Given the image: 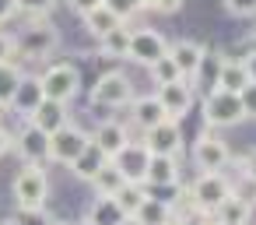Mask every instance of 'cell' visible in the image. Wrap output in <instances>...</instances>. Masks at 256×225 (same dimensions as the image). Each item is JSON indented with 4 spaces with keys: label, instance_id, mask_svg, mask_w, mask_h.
<instances>
[{
    "label": "cell",
    "instance_id": "cell-10",
    "mask_svg": "<svg viewBox=\"0 0 256 225\" xmlns=\"http://www.w3.org/2000/svg\"><path fill=\"white\" fill-rule=\"evenodd\" d=\"M112 165L123 172V179L126 183H134V186H144L148 183V165H151V151L144 148V141H130L116 158H112Z\"/></svg>",
    "mask_w": 256,
    "mask_h": 225
},
{
    "label": "cell",
    "instance_id": "cell-18",
    "mask_svg": "<svg viewBox=\"0 0 256 225\" xmlns=\"http://www.w3.org/2000/svg\"><path fill=\"white\" fill-rule=\"evenodd\" d=\"M70 113H67V106L64 102H53V99H42V106L28 116V123L32 127H39L42 134H56V130H64L70 120H67Z\"/></svg>",
    "mask_w": 256,
    "mask_h": 225
},
{
    "label": "cell",
    "instance_id": "cell-25",
    "mask_svg": "<svg viewBox=\"0 0 256 225\" xmlns=\"http://www.w3.org/2000/svg\"><path fill=\"white\" fill-rule=\"evenodd\" d=\"M130 25H120V29H112L109 36H102L98 39V53L102 57H109V60H123V57H130Z\"/></svg>",
    "mask_w": 256,
    "mask_h": 225
},
{
    "label": "cell",
    "instance_id": "cell-16",
    "mask_svg": "<svg viewBox=\"0 0 256 225\" xmlns=\"http://www.w3.org/2000/svg\"><path fill=\"white\" fill-rule=\"evenodd\" d=\"M130 120H134V127H140V130L148 134L151 127H158V123L168 120V116H165L158 95H134V102H130Z\"/></svg>",
    "mask_w": 256,
    "mask_h": 225
},
{
    "label": "cell",
    "instance_id": "cell-3",
    "mask_svg": "<svg viewBox=\"0 0 256 225\" xmlns=\"http://www.w3.org/2000/svg\"><path fill=\"white\" fill-rule=\"evenodd\" d=\"M232 179L224 176V172H200L196 179H193V186H190V204L200 211V214H210L224 197H232Z\"/></svg>",
    "mask_w": 256,
    "mask_h": 225
},
{
    "label": "cell",
    "instance_id": "cell-27",
    "mask_svg": "<svg viewBox=\"0 0 256 225\" xmlns=\"http://www.w3.org/2000/svg\"><path fill=\"white\" fill-rule=\"evenodd\" d=\"M92 186H95V197H116V193L126 186V179H123V172L109 162L106 169H98V176L92 179Z\"/></svg>",
    "mask_w": 256,
    "mask_h": 225
},
{
    "label": "cell",
    "instance_id": "cell-41",
    "mask_svg": "<svg viewBox=\"0 0 256 225\" xmlns=\"http://www.w3.org/2000/svg\"><path fill=\"white\" fill-rule=\"evenodd\" d=\"M14 11H18L14 0H0V25H4L8 18H14Z\"/></svg>",
    "mask_w": 256,
    "mask_h": 225
},
{
    "label": "cell",
    "instance_id": "cell-35",
    "mask_svg": "<svg viewBox=\"0 0 256 225\" xmlns=\"http://www.w3.org/2000/svg\"><path fill=\"white\" fill-rule=\"evenodd\" d=\"M238 102H242V109H246V120H256V85H252V81L238 92Z\"/></svg>",
    "mask_w": 256,
    "mask_h": 225
},
{
    "label": "cell",
    "instance_id": "cell-39",
    "mask_svg": "<svg viewBox=\"0 0 256 225\" xmlns=\"http://www.w3.org/2000/svg\"><path fill=\"white\" fill-rule=\"evenodd\" d=\"M186 4V0H154V8L151 11H162V15H176L179 8Z\"/></svg>",
    "mask_w": 256,
    "mask_h": 225
},
{
    "label": "cell",
    "instance_id": "cell-42",
    "mask_svg": "<svg viewBox=\"0 0 256 225\" xmlns=\"http://www.w3.org/2000/svg\"><path fill=\"white\" fill-rule=\"evenodd\" d=\"M242 64H246V74H249V81L256 85V53H246V57H242Z\"/></svg>",
    "mask_w": 256,
    "mask_h": 225
},
{
    "label": "cell",
    "instance_id": "cell-47",
    "mask_svg": "<svg viewBox=\"0 0 256 225\" xmlns=\"http://www.w3.org/2000/svg\"><path fill=\"white\" fill-rule=\"evenodd\" d=\"M53 225H67V221H53Z\"/></svg>",
    "mask_w": 256,
    "mask_h": 225
},
{
    "label": "cell",
    "instance_id": "cell-14",
    "mask_svg": "<svg viewBox=\"0 0 256 225\" xmlns=\"http://www.w3.org/2000/svg\"><path fill=\"white\" fill-rule=\"evenodd\" d=\"M168 57L176 60V67H179L182 81H193V74H196L200 60L207 57V46H204V43H196V39H179V43H172V46H168Z\"/></svg>",
    "mask_w": 256,
    "mask_h": 225
},
{
    "label": "cell",
    "instance_id": "cell-37",
    "mask_svg": "<svg viewBox=\"0 0 256 225\" xmlns=\"http://www.w3.org/2000/svg\"><path fill=\"white\" fill-rule=\"evenodd\" d=\"M18 221H22V225H53V218H50L46 211H22Z\"/></svg>",
    "mask_w": 256,
    "mask_h": 225
},
{
    "label": "cell",
    "instance_id": "cell-8",
    "mask_svg": "<svg viewBox=\"0 0 256 225\" xmlns=\"http://www.w3.org/2000/svg\"><path fill=\"white\" fill-rule=\"evenodd\" d=\"M168 53V39L154 29H134L130 32V60L140 67H151L154 60H162Z\"/></svg>",
    "mask_w": 256,
    "mask_h": 225
},
{
    "label": "cell",
    "instance_id": "cell-6",
    "mask_svg": "<svg viewBox=\"0 0 256 225\" xmlns=\"http://www.w3.org/2000/svg\"><path fill=\"white\" fill-rule=\"evenodd\" d=\"M204 120H207V127H235L246 120V109H242L235 92L218 88V92L204 95Z\"/></svg>",
    "mask_w": 256,
    "mask_h": 225
},
{
    "label": "cell",
    "instance_id": "cell-13",
    "mask_svg": "<svg viewBox=\"0 0 256 225\" xmlns=\"http://www.w3.org/2000/svg\"><path fill=\"white\" fill-rule=\"evenodd\" d=\"M144 148H148L151 155H168V158H176L179 148H182V127H179L176 120H162L158 127H151V130L144 134Z\"/></svg>",
    "mask_w": 256,
    "mask_h": 225
},
{
    "label": "cell",
    "instance_id": "cell-11",
    "mask_svg": "<svg viewBox=\"0 0 256 225\" xmlns=\"http://www.w3.org/2000/svg\"><path fill=\"white\" fill-rule=\"evenodd\" d=\"M14 151L25 165H46L50 162V134H42L39 127L25 123L14 137Z\"/></svg>",
    "mask_w": 256,
    "mask_h": 225
},
{
    "label": "cell",
    "instance_id": "cell-26",
    "mask_svg": "<svg viewBox=\"0 0 256 225\" xmlns=\"http://www.w3.org/2000/svg\"><path fill=\"white\" fill-rule=\"evenodd\" d=\"M249 85V74H246V64L242 60H224L221 64V78H218V88L221 92H242Z\"/></svg>",
    "mask_w": 256,
    "mask_h": 225
},
{
    "label": "cell",
    "instance_id": "cell-23",
    "mask_svg": "<svg viewBox=\"0 0 256 225\" xmlns=\"http://www.w3.org/2000/svg\"><path fill=\"white\" fill-rule=\"evenodd\" d=\"M221 57H204L200 60V67H196V74H193V92H204V95H210V92H218V78H221Z\"/></svg>",
    "mask_w": 256,
    "mask_h": 225
},
{
    "label": "cell",
    "instance_id": "cell-21",
    "mask_svg": "<svg viewBox=\"0 0 256 225\" xmlns=\"http://www.w3.org/2000/svg\"><path fill=\"white\" fill-rule=\"evenodd\" d=\"M130 218H137L140 225H172V221H176V207H172L168 200H158V197L148 193V200H144Z\"/></svg>",
    "mask_w": 256,
    "mask_h": 225
},
{
    "label": "cell",
    "instance_id": "cell-20",
    "mask_svg": "<svg viewBox=\"0 0 256 225\" xmlns=\"http://www.w3.org/2000/svg\"><path fill=\"white\" fill-rule=\"evenodd\" d=\"M42 85H39V78H22V85H18V92H14V99H11V109H18L22 116H32L39 106H42Z\"/></svg>",
    "mask_w": 256,
    "mask_h": 225
},
{
    "label": "cell",
    "instance_id": "cell-9",
    "mask_svg": "<svg viewBox=\"0 0 256 225\" xmlns=\"http://www.w3.org/2000/svg\"><path fill=\"white\" fill-rule=\"evenodd\" d=\"M193 162H196L200 172H221L232 162L228 141H221L218 134H200L196 144H193Z\"/></svg>",
    "mask_w": 256,
    "mask_h": 225
},
{
    "label": "cell",
    "instance_id": "cell-45",
    "mask_svg": "<svg viewBox=\"0 0 256 225\" xmlns=\"http://www.w3.org/2000/svg\"><path fill=\"white\" fill-rule=\"evenodd\" d=\"M0 225H22V221L18 218H8V221H0Z\"/></svg>",
    "mask_w": 256,
    "mask_h": 225
},
{
    "label": "cell",
    "instance_id": "cell-15",
    "mask_svg": "<svg viewBox=\"0 0 256 225\" xmlns=\"http://www.w3.org/2000/svg\"><path fill=\"white\" fill-rule=\"evenodd\" d=\"M92 141L102 148V155L112 162L126 144H130V134H126V127L120 123V120H102L98 127H95V134H92Z\"/></svg>",
    "mask_w": 256,
    "mask_h": 225
},
{
    "label": "cell",
    "instance_id": "cell-43",
    "mask_svg": "<svg viewBox=\"0 0 256 225\" xmlns=\"http://www.w3.org/2000/svg\"><path fill=\"white\" fill-rule=\"evenodd\" d=\"M249 53H256V32L249 36Z\"/></svg>",
    "mask_w": 256,
    "mask_h": 225
},
{
    "label": "cell",
    "instance_id": "cell-19",
    "mask_svg": "<svg viewBox=\"0 0 256 225\" xmlns=\"http://www.w3.org/2000/svg\"><path fill=\"white\" fill-rule=\"evenodd\" d=\"M126 218H130V214L120 207L116 197H95L92 207H88V214H84L88 225H123Z\"/></svg>",
    "mask_w": 256,
    "mask_h": 225
},
{
    "label": "cell",
    "instance_id": "cell-40",
    "mask_svg": "<svg viewBox=\"0 0 256 225\" xmlns=\"http://www.w3.org/2000/svg\"><path fill=\"white\" fill-rule=\"evenodd\" d=\"M11 148H14V137H11V130H8V127H0V158H4Z\"/></svg>",
    "mask_w": 256,
    "mask_h": 225
},
{
    "label": "cell",
    "instance_id": "cell-49",
    "mask_svg": "<svg viewBox=\"0 0 256 225\" xmlns=\"http://www.w3.org/2000/svg\"><path fill=\"white\" fill-rule=\"evenodd\" d=\"M81 225H88V221H81Z\"/></svg>",
    "mask_w": 256,
    "mask_h": 225
},
{
    "label": "cell",
    "instance_id": "cell-38",
    "mask_svg": "<svg viewBox=\"0 0 256 225\" xmlns=\"http://www.w3.org/2000/svg\"><path fill=\"white\" fill-rule=\"evenodd\" d=\"M67 8H70L74 15H81V18H84V15H92L95 8H102V0H67Z\"/></svg>",
    "mask_w": 256,
    "mask_h": 225
},
{
    "label": "cell",
    "instance_id": "cell-33",
    "mask_svg": "<svg viewBox=\"0 0 256 225\" xmlns=\"http://www.w3.org/2000/svg\"><path fill=\"white\" fill-rule=\"evenodd\" d=\"M102 8H109V11H112V15L123 22V25H126V22L137 15V11H140V4H137V0H102Z\"/></svg>",
    "mask_w": 256,
    "mask_h": 225
},
{
    "label": "cell",
    "instance_id": "cell-7",
    "mask_svg": "<svg viewBox=\"0 0 256 225\" xmlns=\"http://www.w3.org/2000/svg\"><path fill=\"white\" fill-rule=\"evenodd\" d=\"M92 144V137L81 130V127H74V123H67L64 130H56V134H50V162H60V165H74L78 162V155L84 151Z\"/></svg>",
    "mask_w": 256,
    "mask_h": 225
},
{
    "label": "cell",
    "instance_id": "cell-34",
    "mask_svg": "<svg viewBox=\"0 0 256 225\" xmlns=\"http://www.w3.org/2000/svg\"><path fill=\"white\" fill-rule=\"evenodd\" d=\"M228 15H238V18H252L256 15V0H221Z\"/></svg>",
    "mask_w": 256,
    "mask_h": 225
},
{
    "label": "cell",
    "instance_id": "cell-36",
    "mask_svg": "<svg viewBox=\"0 0 256 225\" xmlns=\"http://www.w3.org/2000/svg\"><path fill=\"white\" fill-rule=\"evenodd\" d=\"M14 57H18V50H14V36L0 32V64H11Z\"/></svg>",
    "mask_w": 256,
    "mask_h": 225
},
{
    "label": "cell",
    "instance_id": "cell-48",
    "mask_svg": "<svg viewBox=\"0 0 256 225\" xmlns=\"http://www.w3.org/2000/svg\"><path fill=\"white\" fill-rule=\"evenodd\" d=\"M0 113H4V106H0Z\"/></svg>",
    "mask_w": 256,
    "mask_h": 225
},
{
    "label": "cell",
    "instance_id": "cell-32",
    "mask_svg": "<svg viewBox=\"0 0 256 225\" xmlns=\"http://www.w3.org/2000/svg\"><path fill=\"white\" fill-rule=\"evenodd\" d=\"M14 4H18V11L25 18H50L53 8H56V0H14Z\"/></svg>",
    "mask_w": 256,
    "mask_h": 225
},
{
    "label": "cell",
    "instance_id": "cell-24",
    "mask_svg": "<svg viewBox=\"0 0 256 225\" xmlns=\"http://www.w3.org/2000/svg\"><path fill=\"white\" fill-rule=\"evenodd\" d=\"M148 183H151V186H176V183H179V162L168 158V155H151Z\"/></svg>",
    "mask_w": 256,
    "mask_h": 225
},
{
    "label": "cell",
    "instance_id": "cell-17",
    "mask_svg": "<svg viewBox=\"0 0 256 225\" xmlns=\"http://www.w3.org/2000/svg\"><path fill=\"white\" fill-rule=\"evenodd\" d=\"M249 218H252V204L242 200L235 190H232V197H224V200L210 211V221H214V225H249Z\"/></svg>",
    "mask_w": 256,
    "mask_h": 225
},
{
    "label": "cell",
    "instance_id": "cell-29",
    "mask_svg": "<svg viewBox=\"0 0 256 225\" xmlns=\"http://www.w3.org/2000/svg\"><path fill=\"white\" fill-rule=\"evenodd\" d=\"M22 78H25V74H22L18 60L0 64V106H11V99H14V92H18Z\"/></svg>",
    "mask_w": 256,
    "mask_h": 225
},
{
    "label": "cell",
    "instance_id": "cell-2",
    "mask_svg": "<svg viewBox=\"0 0 256 225\" xmlns=\"http://www.w3.org/2000/svg\"><path fill=\"white\" fill-rule=\"evenodd\" d=\"M11 193H14L18 211H42L46 207V197H50L46 165H25L14 176V183H11Z\"/></svg>",
    "mask_w": 256,
    "mask_h": 225
},
{
    "label": "cell",
    "instance_id": "cell-30",
    "mask_svg": "<svg viewBox=\"0 0 256 225\" xmlns=\"http://www.w3.org/2000/svg\"><path fill=\"white\" fill-rule=\"evenodd\" d=\"M151 81H154V88H162V85H172V81H182V74H179V67H176V60L165 53L162 60H154L151 67Z\"/></svg>",
    "mask_w": 256,
    "mask_h": 225
},
{
    "label": "cell",
    "instance_id": "cell-22",
    "mask_svg": "<svg viewBox=\"0 0 256 225\" xmlns=\"http://www.w3.org/2000/svg\"><path fill=\"white\" fill-rule=\"evenodd\" d=\"M106 165H109V158H106V155H102V148L92 141V144L78 155V162L70 165V172H74L78 179H88V183H92V179L98 176V169H106Z\"/></svg>",
    "mask_w": 256,
    "mask_h": 225
},
{
    "label": "cell",
    "instance_id": "cell-1",
    "mask_svg": "<svg viewBox=\"0 0 256 225\" xmlns=\"http://www.w3.org/2000/svg\"><path fill=\"white\" fill-rule=\"evenodd\" d=\"M56 46H60V32L50 25V18H28V25L14 39V50L25 60H46L50 53H56Z\"/></svg>",
    "mask_w": 256,
    "mask_h": 225
},
{
    "label": "cell",
    "instance_id": "cell-46",
    "mask_svg": "<svg viewBox=\"0 0 256 225\" xmlns=\"http://www.w3.org/2000/svg\"><path fill=\"white\" fill-rule=\"evenodd\" d=\"M123 225H140V221H137V218H126V221H123Z\"/></svg>",
    "mask_w": 256,
    "mask_h": 225
},
{
    "label": "cell",
    "instance_id": "cell-28",
    "mask_svg": "<svg viewBox=\"0 0 256 225\" xmlns=\"http://www.w3.org/2000/svg\"><path fill=\"white\" fill-rule=\"evenodd\" d=\"M81 22H84V29H88L95 39H102V36H109L112 29H120V25H123L109 8H95V11H92V15H84Z\"/></svg>",
    "mask_w": 256,
    "mask_h": 225
},
{
    "label": "cell",
    "instance_id": "cell-4",
    "mask_svg": "<svg viewBox=\"0 0 256 225\" xmlns=\"http://www.w3.org/2000/svg\"><path fill=\"white\" fill-rule=\"evenodd\" d=\"M39 85H42L46 99L70 106L78 99V92H81V71L74 64H53V67H46V74L39 78Z\"/></svg>",
    "mask_w": 256,
    "mask_h": 225
},
{
    "label": "cell",
    "instance_id": "cell-5",
    "mask_svg": "<svg viewBox=\"0 0 256 225\" xmlns=\"http://www.w3.org/2000/svg\"><path fill=\"white\" fill-rule=\"evenodd\" d=\"M88 99H92V106H102V109H123L134 102V85L123 71H109L95 81Z\"/></svg>",
    "mask_w": 256,
    "mask_h": 225
},
{
    "label": "cell",
    "instance_id": "cell-31",
    "mask_svg": "<svg viewBox=\"0 0 256 225\" xmlns=\"http://www.w3.org/2000/svg\"><path fill=\"white\" fill-rule=\"evenodd\" d=\"M116 200H120V207H123L126 214H134V211H137V207L148 200V190H144V186H134V183H126V186L116 193Z\"/></svg>",
    "mask_w": 256,
    "mask_h": 225
},
{
    "label": "cell",
    "instance_id": "cell-12",
    "mask_svg": "<svg viewBox=\"0 0 256 225\" xmlns=\"http://www.w3.org/2000/svg\"><path fill=\"white\" fill-rule=\"evenodd\" d=\"M154 95H158V102H162L165 116L179 123V120L193 109V95H196V92H193V85H190V81H172V85H162Z\"/></svg>",
    "mask_w": 256,
    "mask_h": 225
},
{
    "label": "cell",
    "instance_id": "cell-44",
    "mask_svg": "<svg viewBox=\"0 0 256 225\" xmlns=\"http://www.w3.org/2000/svg\"><path fill=\"white\" fill-rule=\"evenodd\" d=\"M137 4H140V8H154V0H137Z\"/></svg>",
    "mask_w": 256,
    "mask_h": 225
}]
</instances>
